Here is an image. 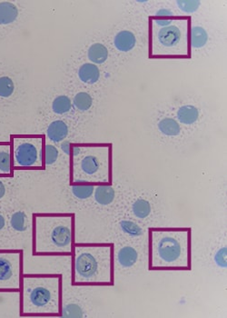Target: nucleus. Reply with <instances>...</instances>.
<instances>
[{
  "instance_id": "f257e3e1",
  "label": "nucleus",
  "mask_w": 227,
  "mask_h": 318,
  "mask_svg": "<svg viewBox=\"0 0 227 318\" xmlns=\"http://www.w3.org/2000/svg\"><path fill=\"white\" fill-rule=\"evenodd\" d=\"M148 269H192V229L190 227L149 228Z\"/></svg>"
},
{
  "instance_id": "f03ea898",
  "label": "nucleus",
  "mask_w": 227,
  "mask_h": 318,
  "mask_svg": "<svg viewBox=\"0 0 227 318\" xmlns=\"http://www.w3.org/2000/svg\"><path fill=\"white\" fill-rule=\"evenodd\" d=\"M113 244L74 243L71 283L74 287L114 286Z\"/></svg>"
},
{
  "instance_id": "7ed1b4c3",
  "label": "nucleus",
  "mask_w": 227,
  "mask_h": 318,
  "mask_svg": "<svg viewBox=\"0 0 227 318\" xmlns=\"http://www.w3.org/2000/svg\"><path fill=\"white\" fill-rule=\"evenodd\" d=\"M62 296L61 274H23L20 288V316L59 317Z\"/></svg>"
},
{
  "instance_id": "20e7f679",
  "label": "nucleus",
  "mask_w": 227,
  "mask_h": 318,
  "mask_svg": "<svg viewBox=\"0 0 227 318\" xmlns=\"http://www.w3.org/2000/svg\"><path fill=\"white\" fill-rule=\"evenodd\" d=\"M31 230L33 256L72 255L75 243L73 214H35Z\"/></svg>"
},
{
  "instance_id": "39448f33",
  "label": "nucleus",
  "mask_w": 227,
  "mask_h": 318,
  "mask_svg": "<svg viewBox=\"0 0 227 318\" xmlns=\"http://www.w3.org/2000/svg\"><path fill=\"white\" fill-rule=\"evenodd\" d=\"M22 250H0V292L20 291Z\"/></svg>"
},
{
  "instance_id": "423d86ee",
  "label": "nucleus",
  "mask_w": 227,
  "mask_h": 318,
  "mask_svg": "<svg viewBox=\"0 0 227 318\" xmlns=\"http://www.w3.org/2000/svg\"><path fill=\"white\" fill-rule=\"evenodd\" d=\"M42 140L40 138H16L14 140L12 160L15 168H39L42 166Z\"/></svg>"
},
{
  "instance_id": "0eeeda50",
  "label": "nucleus",
  "mask_w": 227,
  "mask_h": 318,
  "mask_svg": "<svg viewBox=\"0 0 227 318\" xmlns=\"http://www.w3.org/2000/svg\"><path fill=\"white\" fill-rule=\"evenodd\" d=\"M139 258V253L135 247L123 246L117 252L114 250V265L117 263L123 269H130L136 265Z\"/></svg>"
},
{
  "instance_id": "6e6552de",
  "label": "nucleus",
  "mask_w": 227,
  "mask_h": 318,
  "mask_svg": "<svg viewBox=\"0 0 227 318\" xmlns=\"http://www.w3.org/2000/svg\"><path fill=\"white\" fill-rule=\"evenodd\" d=\"M69 132L68 126L62 120H56L48 126L47 129V136L50 141L54 143H60L66 139Z\"/></svg>"
},
{
  "instance_id": "1a4fd4ad",
  "label": "nucleus",
  "mask_w": 227,
  "mask_h": 318,
  "mask_svg": "<svg viewBox=\"0 0 227 318\" xmlns=\"http://www.w3.org/2000/svg\"><path fill=\"white\" fill-rule=\"evenodd\" d=\"M158 38L163 46L174 47L179 42L181 38V32L177 27L168 26V27L162 28L159 31Z\"/></svg>"
},
{
  "instance_id": "9d476101",
  "label": "nucleus",
  "mask_w": 227,
  "mask_h": 318,
  "mask_svg": "<svg viewBox=\"0 0 227 318\" xmlns=\"http://www.w3.org/2000/svg\"><path fill=\"white\" fill-rule=\"evenodd\" d=\"M9 225L15 232L18 233H25L29 229V226L32 227V225H29V217L28 215L23 210L14 212L9 218Z\"/></svg>"
},
{
  "instance_id": "9b49d317",
  "label": "nucleus",
  "mask_w": 227,
  "mask_h": 318,
  "mask_svg": "<svg viewBox=\"0 0 227 318\" xmlns=\"http://www.w3.org/2000/svg\"><path fill=\"white\" fill-rule=\"evenodd\" d=\"M93 195L98 205L108 206L110 204L113 203L116 197V192L111 186L100 185L95 187Z\"/></svg>"
},
{
  "instance_id": "f8f14e48",
  "label": "nucleus",
  "mask_w": 227,
  "mask_h": 318,
  "mask_svg": "<svg viewBox=\"0 0 227 318\" xmlns=\"http://www.w3.org/2000/svg\"><path fill=\"white\" fill-rule=\"evenodd\" d=\"M13 169L11 146L0 145V175H11Z\"/></svg>"
},
{
  "instance_id": "ddd939ff",
  "label": "nucleus",
  "mask_w": 227,
  "mask_h": 318,
  "mask_svg": "<svg viewBox=\"0 0 227 318\" xmlns=\"http://www.w3.org/2000/svg\"><path fill=\"white\" fill-rule=\"evenodd\" d=\"M136 42L135 35L132 32L127 30L119 32L115 37L116 48L123 52H128L134 49V47L136 46Z\"/></svg>"
},
{
  "instance_id": "4468645a",
  "label": "nucleus",
  "mask_w": 227,
  "mask_h": 318,
  "mask_svg": "<svg viewBox=\"0 0 227 318\" xmlns=\"http://www.w3.org/2000/svg\"><path fill=\"white\" fill-rule=\"evenodd\" d=\"M79 76L85 83L95 84L99 80L100 71L95 64H84L79 68Z\"/></svg>"
},
{
  "instance_id": "2eb2a0df",
  "label": "nucleus",
  "mask_w": 227,
  "mask_h": 318,
  "mask_svg": "<svg viewBox=\"0 0 227 318\" xmlns=\"http://www.w3.org/2000/svg\"><path fill=\"white\" fill-rule=\"evenodd\" d=\"M18 17V9L10 2H0V25L13 23Z\"/></svg>"
},
{
  "instance_id": "dca6fc26",
  "label": "nucleus",
  "mask_w": 227,
  "mask_h": 318,
  "mask_svg": "<svg viewBox=\"0 0 227 318\" xmlns=\"http://www.w3.org/2000/svg\"><path fill=\"white\" fill-rule=\"evenodd\" d=\"M83 305L74 302H62L61 313L59 317L82 318L87 317L85 314Z\"/></svg>"
},
{
  "instance_id": "f3484780",
  "label": "nucleus",
  "mask_w": 227,
  "mask_h": 318,
  "mask_svg": "<svg viewBox=\"0 0 227 318\" xmlns=\"http://www.w3.org/2000/svg\"><path fill=\"white\" fill-rule=\"evenodd\" d=\"M177 120L183 125H192L199 118V111L196 106H183L177 111Z\"/></svg>"
},
{
  "instance_id": "a211bd4d",
  "label": "nucleus",
  "mask_w": 227,
  "mask_h": 318,
  "mask_svg": "<svg viewBox=\"0 0 227 318\" xmlns=\"http://www.w3.org/2000/svg\"><path fill=\"white\" fill-rule=\"evenodd\" d=\"M88 56L94 64H103L108 58V50L104 45L96 43L88 49Z\"/></svg>"
},
{
  "instance_id": "6ab92c4d",
  "label": "nucleus",
  "mask_w": 227,
  "mask_h": 318,
  "mask_svg": "<svg viewBox=\"0 0 227 318\" xmlns=\"http://www.w3.org/2000/svg\"><path fill=\"white\" fill-rule=\"evenodd\" d=\"M158 129L162 134L167 137H176L181 132L179 123L170 117H166L160 120V122L158 123Z\"/></svg>"
},
{
  "instance_id": "aec40b11",
  "label": "nucleus",
  "mask_w": 227,
  "mask_h": 318,
  "mask_svg": "<svg viewBox=\"0 0 227 318\" xmlns=\"http://www.w3.org/2000/svg\"><path fill=\"white\" fill-rule=\"evenodd\" d=\"M79 167L85 175L94 176L98 172L100 168V163L96 155H88L81 159Z\"/></svg>"
},
{
  "instance_id": "412c9836",
  "label": "nucleus",
  "mask_w": 227,
  "mask_h": 318,
  "mask_svg": "<svg viewBox=\"0 0 227 318\" xmlns=\"http://www.w3.org/2000/svg\"><path fill=\"white\" fill-rule=\"evenodd\" d=\"M151 211V205L145 199H137L132 205V212L138 219H146L150 216Z\"/></svg>"
},
{
  "instance_id": "4be33fe9",
  "label": "nucleus",
  "mask_w": 227,
  "mask_h": 318,
  "mask_svg": "<svg viewBox=\"0 0 227 318\" xmlns=\"http://www.w3.org/2000/svg\"><path fill=\"white\" fill-rule=\"evenodd\" d=\"M119 227L124 234L131 237H141L144 234V231L141 225L136 222L124 219L119 222Z\"/></svg>"
},
{
  "instance_id": "5701e85b",
  "label": "nucleus",
  "mask_w": 227,
  "mask_h": 318,
  "mask_svg": "<svg viewBox=\"0 0 227 318\" xmlns=\"http://www.w3.org/2000/svg\"><path fill=\"white\" fill-rule=\"evenodd\" d=\"M208 41V34L205 28L201 27H193L191 31V44L195 49L205 47Z\"/></svg>"
},
{
  "instance_id": "b1692460",
  "label": "nucleus",
  "mask_w": 227,
  "mask_h": 318,
  "mask_svg": "<svg viewBox=\"0 0 227 318\" xmlns=\"http://www.w3.org/2000/svg\"><path fill=\"white\" fill-rule=\"evenodd\" d=\"M96 186L89 184H77L73 185L71 187L72 194L74 197H77L80 200H86V199L90 198L92 195L94 194Z\"/></svg>"
},
{
  "instance_id": "393cba45",
  "label": "nucleus",
  "mask_w": 227,
  "mask_h": 318,
  "mask_svg": "<svg viewBox=\"0 0 227 318\" xmlns=\"http://www.w3.org/2000/svg\"><path fill=\"white\" fill-rule=\"evenodd\" d=\"M72 108V102L67 96H58L53 101L52 110L57 115H64L68 113Z\"/></svg>"
},
{
  "instance_id": "a878e982",
  "label": "nucleus",
  "mask_w": 227,
  "mask_h": 318,
  "mask_svg": "<svg viewBox=\"0 0 227 318\" xmlns=\"http://www.w3.org/2000/svg\"><path fill=\"white\" fill-rule=\"evenodd\" d=\"M73 104L78 110L88 111L93 105V98L87 92H80L74 96Z\"/></svg>"
},
{
  "instance_id": "bb28decb",
  "label": "nucleus",
  "mask_w": 227,
  "mask_h": 318,
  "mask_svg": "<svg viewBox=\"0 0 227 318\" xmlns=\"http://www.w3.org/2000/svg\"><path fill=\"white\" fill-rule=\"evenodd\" d=\"M59 155V151L57 146L52 144H47L45 146V165L47 167L52 166L57 162Z\"/></svg>"
},
{
  "instance_id": "cd10ccee",
  "label": "nucleus",
  "mask_w": 227,
  "mask_h": 318,
  "mask_svg": "<svg viewBox=\"0 0 227 318\" xmlns=\"http://www.w3.org/2000/svg\"><path fill=\"white\" fill-rule=\"evenodd\" d=\"M15 90V85L9 76L0 77V97H9L12 96Z\"/></svg>"
},
{
  "instance_id": "c85d7f7f",
  "label": "nucleus",
  "mask_w": 227,
  "mask_h": 318,
  "mask_svg": "<svg viewBox=\"0 0 227 318\" xmlns=\"http://www.w3.org/2000/svg\"><path fill=\"white\" fill-rule=\"evenodd\" d=\"M214 263L216 265L222 268L226 269L227 268V247H223L216 251L214 256Z\"/></svg>"
},
{
  "instance_id": "c756f323",
  "label": "nucleus",
  "mask_w": 227,
  "mask_h": 318,
  "mask_svg": "<svg viewBox=\"0 0 227 318\" xmlns=\"http://www.w3.org/2000/svg\"><path fill=\"white\" fill-rule=\"evenodd\" d=\"M201 2L197 1V0H190V1H177V5L179 7V9L185 12V13H194L196 12L197 9H199Z\"/></svg>"
},
{
  "instance_id": "7c9ffc66",
  "label": "nucleus",
  "mask_w": 227,
  "mask_h": 318,
  "mask_svg": "<svg viewBox=\"0 0 227 318\" xmlns=\"http://www.w3.org/2000/svg\"><path fill=\"white\" fill-rule=\"evenodd\" d=\"M60 148H61L62 152H63L64 154H66V155H71V146H70L69 142H62Z\"/></svg>"
},
{
  "instance_id": "2f4dec72",
  "label": "nucleus",
  "mask_w": 227,
  "mask_h": 318,
  "mask_svg": "<svg viewBox=\"0 0 227 318\" xmlns=\"http://www.w3.org/2000/svg\"><path fill=\"white\" fill-rule=\"evenodd\" d=\"M172 15H173V13L171 12L170 10H167V9H161V10H159V11L157 12V16H158V17H159V16H160V17H163V16L167 17V16H169V17H170Z\"/></svg>"
},
{
  "instance_id": "473e14b6",
  "label": "nucleus",
  "mask_w": 227,
  "mask_h": 318,
  "mask_svg": "<svg viewBox=\"0 0 227 318\" xmlns=\"http://www.w3.org/2000/svg\"><path fill=\"white\" fill-rule=\"evenodd\" d=\"M6 193H7L6 186H5L3 181H1V179H0V199H2L4 197L5 195H6Z\"/></svg>"
},
{
  "instance_id": "72a5a7b5",
  "label": "nucleus",
  "mask_w": 227,
  "mask_h": 318,
  "mask_svg": "<svg viewBox=\"0 0 227 318\" xmlns=\"http://www.w3.org/2000/svg\"><path fill=\"white\" fill-rule=\"evenodd\" d=\"M156 22L159 26H162V27H168L169 25H170L171 23H172V20H158L157 19L156 20Z\"/></svg>"
},
{
  "instance_id": "f704fd0d",
  "label": "nucleus",
  "mask_w": 227,
  "mask_h": 318,
  "mask_svg": "<svg viewBox=\"0 0 227 318\" xmlns=\"http://www.w3.org/2000/svg\"><path fill=\"white\" fill-rule=\"evenodd\" d=\"M6 225H7V221H6V218H5L3 215H1V214H0V232H1V231H3V230L5 229Z\"/></svg>"
},
{
  "instance_id": "c9c22d12",
  "label": "nucleus",
  "mask_w": 227,
  "mask_h": 318,
  "mask_svg": "<svg viewBox=\"0 0 227 318\" xmlns=\"http://www.w3.org/2000/svg\"><path fill=\"white\" fill-rule=\"evenodd\" d=\"M80 153H81V148L79 146H73V155H74V157L79 156L80 155Z\"/></svg>"
}]
</instances>
